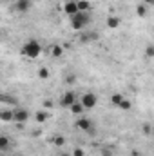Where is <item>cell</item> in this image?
Wrapping results in <instances>:
<instances>
[{"label": "cell", "instance_id": "6da1fadb", "mask_svg": "<svg viewBox=\"0 0 154 156\" xmlns=\"http://www.w3.org/2000/svg\"><path fill=\"white\" fill-rule=\"evenodd\" d=\"M22 53H24L27 58H38L40 55H42V45H40L37 40H29V42L24 44Z\"/></svg>", "mask_w": 154, "mask_h": 156}, {"label": "cell", "instance_id": "7a4b0ae2", "mask_svg": "<svg viewBox=\"0 0 154 156\" xmlns=\"http://www.w3.org/2000/svg\"><path fill=\"white\" fill-rule=\"evenodd\" d=\"M87 24H89V15L83 13V11H80L75 16H71V27L75 31H82L83 27H87Z\"/></svg>", "mask_w": 154, "mask_h": 156}, {"label": "cell", "instance_id": "3957f363", "mask_svg": "<svg viewBox=\"0 0 154 156\" xmlns=\"http://www.w3.org/2000/svg\"><path fill=\"white\" fill-rule=\"evenodd\" d=\"M80 102H82V105H83L85 109H93V107H96V104H98V96H96L94 93H85Z\"/></svg>", "mask_w": 154, "mask_h": 156}, {"label": "cell", "instance_id": "277c9868", "mask_svg": "<svg viewBox=\"0 0 154 156\" xmlns=\"http://www.w3.org/2000/svg\"><path fill=\"white\" fill-rule=\"evenodd\" d=\"M29 120V111H26V109H22V107H16L15 111H13V122H16V123H26Z\"/></svg>", "mask_w": 154, "mask_h": 156}, {"label": "cell", "instance_id": "5b68a950", "mask_svg": "<svg viewBox=\"0 0 154 156\" xmlns=\"http://www.w3.org/2000/svg\"><path fill=\"white\" fill-rule=\"evenodd\" d=\"M73 104H76V94H75V91H65L64 96H62V100H60V105H62V107H71Z\"/></svg>", "mask_w": 154, "mask_h": 156}, {"label": "cell", "instance_id": "8992f818", "mask_svg": "<svg viewBox=\"0 0 154 156\" xmlns=\"http://www.w3.org/2000/svg\"><path fill=\"white\" fill-rule=\"evenodd\" d=\"M76 127H78V129H82V131L91 133V134L94 133V131H93V123H91V120H89V118H78Z\"/></svg>", "mask_w": 154, "mask_h": 156}, {"label": "cell", "instance_id": "52a82bcc", "mask_svg": "<svg viewBox=\"0 0 154 156\" xmlns=\"http://www.w3.org/2000/svg\"><path fill=\"white\" fill-rule=\"evenodd\" d=\"M31 4H33V0H16L15 2V9L18 13H26V11L31 9Z\"/></svg>", "mask_w": 154, "mask_h": 156}, {"label": "cell", "instance_id": "ba28073f", "mask_svg": "<svg viewBox=\"0 0 154 156\" xmlns=\"http://www.w3.org/2000/svg\"><path fill=\"white\" fill-rule=\"evenodd\" d=\"M64 11H65L69 16H75L76 13H80V9H78V2H73V0L65 2V5H64Z\"/></svg>", "mask_w": 154, "mask_h": 156}, {"label": "cell", "instance_id": "9c48e42d", "mask_svg": "<svg viewBox=\"0 0 154 156\" xmlns=\"http://www.w3.org/2000/svg\"><path fill=\"white\" fill-rule=\"evenodd\" d=\"M69 109H71V113H75V115H82V113L85 111V107L82 105V102H76V104H73Z\"/></svg>", "mask_w": 154, "mask_h": 156}, {"label": "cell", "instance_id": "30bf717a", "mask_svg": "<svg viewBox=\"0 0 154 156\" xmlns=\"http://www.w3.org/2000/svg\"><path fill=\"white\" fill-rule=\"evenodd\" d=\"M111 102L114 104L116 107H120V104L123 102V96H121V93H116V94H113V96H111Z\"/></svg>", "mask_w": 154, "mask_h": 156}, {"label": "cell", "instance_id": "8fae6325", "mask_svg": "<svg viewBox=\"0 0 154 156\" xmlns=\"http://www.w3.org/2000/svg\"><path fill=\"white\" fill-rule=\"evenodd\" d=\"M0 118H2V122H13V111H2Z\"/></svg>", "mask_w": 154, "mask_h": 156}, {"label": "cell", "instance_id": "7c38bea8", "mask_svg": "<svg viewBox=\"0 0 154 156\" xmlns=\"http://www.w3.org/2000/svg\"><path fill=\"white\" fill-rule=\"evenodd\" d=\"M107 26H109L111 29H114V27H118V26H120V18H118V16H111V18L107 20Z\"/></svg>", "mask_w": 154, "mask_h": 156}, {"label": "cell", "instance_id": "4fadbf2b", "mask_svg": "<svg viewBox=\"0 0 154 156\" xmlns=\"http://www.w3.org/2000/svg\"><path fill=\"white\" fill-rule=\"evenodd\" d=\"M7 147H9L7 136H0V151H7Z\"/></svg>", "mask_w": 154, "mask_h": 156}, {"label": "cell", "instance_id": "5bb4252c", "mask_svg": "<svg viewBox=\"0 0 154 156\" xmlns=\"http://www.w3.org/2000/svg\"><path fill=\"white\" fill-rule=\"evenodd\" d=\"M136 13H138V16H145V15H147V5H145V4L138 5V7H136Z\"/></svg>", "mask_w": 154, "mask_h": 156}, {"label": "cell", "instance_id": "9a60e30c", "mask_svg": "<svg viewBox=\"0 0 154 156\" xmlns=\"http://www.w3.org/2000/svg\"><path fill=\"white\" fill-rule=\"evenodd\" d=\"M78 9L85 13V11L89 9V2H87V0H80V2H78Z\"/></svg>", "mask_w": 154, "mask_h": 156}, {"label": "cell", "instance_id": "2e32d148", "mask_svg": "<svg viewBox=\"0 0 154 156\" xmlns=\"http://www.w3.org/2000/svg\"><path fill=\"white\" fill-rule=\"evenodd\" d=\"M131 107H132V104H131V100H125V98H123V102L120 104V109H123V111H129Z\"/></svg>", "mask_w": 154, "mask_h": 156}, {"label": "cell", "instance_id": "e0dca14e", "mask_svg": "<svg viewBox=\"0 0 154 156\" xmlns=\"http://www.w3.org/2000/svg\"><path fill=\"white\" fill-rule=\"evenodd\" d=\"M145 56L147 58H154V45H147L145 47Z\"/></svg>", "mask_w": 154, "mask_h": 156}, {"label": "cell", "instance_id": "ac0fdd59", "mask_svg": "<svg viewBox=\"0 0 154 156\" xmlns=\"http://www.w3.org/2000/svg\"><path fill=\"white\" fill-rule=\"evenodd\" d=\"M45 120H47V115H45L44 111H38V113H37V122H40V123H44Z\"/></svg>", "mask_w": 154, "mask_h": 156}, {"label": "cell", "instance_id": "d6986e66", "mask_svg": "<svg viewBox=\"0 0 154 156\" xmlns=\"http://www.w3.org/2000/svg\"><path fill=\"white\" fill-rule=\"evenodd\" d=\"M64 144H65V138L64 136H56L54 138V145L56 147H64Z\"/></svg>", "mask_w": 154, "mask_h": 156}, {"label": "cell", "instance_id": "ffe728a7", "mask_svg": "<svg viewBox=\"0 0 154 156\" xmlns=\"http://www.w3.org/2000/svg\"><path fill=\"white\" fill-rule=\"evenodd\" d=\"M38 76H40V78H44V80H45V78H49V71H47L45 67H42V69L38 71Z\"/></svg>", "mask_w": 154, "mask_h": 156}, {"label": "cell", "instance_id": "44dd1931", "mask_svg": "<svg viewBox=\"0 0 154 156\" xmlns=\"http://www.w3.org/2000/svg\"><path fill=\"white\" fill-rule=\"evenodd\" d=\"M73 156H85V153H83V149H82V147H76V149L73 151Z\"/></svg>", "mask_w": 154, "mask_h": 156}, {"label": "cell", "instance_id": "7402d4cb", "mask_svg": "<svg viewBox=\"0 0 154 156\" xmlns=\"http://www.w3.org/2000/svg\"><path fill=\"white\" fill-rule=\"evenodd\" d=\"M53 55H54V56H60V55H62V47H58V45L53 47Z\"/></svg>", "mask_w": 154, "mask_h": 156}, {"label": "cell", "instance_id": "603a6c76", "mask_svg": "<svg viewBox=\"0 0 154 156\" xmlns=\"http://www.w3.org/2000/svg\"><path fill=\"white\" fill-rule=\"evenodd\" d=\"M151 131H152L151 125H143V133H145V134H151Z\"/></svg>", "mask_w": 154, "mask_h": 156}, {"label": "cell", "instance_id": "cb8c5ba5", "mask_svg": "<svg viewBox=\"0 0 154 156\" xmlns=\"http://www.w3.org/2000/svg\"><path fill=\"white\" fill-rule=\"evenodd\" d=\"M56 156H73V153H65V151H58Z\"/></svg>", "mask_w": 154, "mask_h": 156}, {"label": "cell", "instance_id": "d4e9b609", "mask_svg": "<svg viewBox=\"0 0 154 156\" xmlns=\"http://www.w3.org/2000/svg\"><path fill=\"white\" fill-rule=\"evenodd\" d=\"M102 156H113V153H111L109 149H103V151H102Z\"/></svg>", "mask_w": 154, "mask_h": 156}, {"label": "cell", "instance_id": "484cf974", "mask_svg": "<svg viewBox=\"0 0 154 156\" xmlns=\"http://www.w3.org/2000/svg\"><path fill=\"white\" fill-rule=\"evenodd\" d=\"M145 2V5H154V0H143Z\"/></svg>", "mask_w": 154, "mask_h": 156}, {"label": "cell", "instance_id": "4316f807", "mask_svg": "<svg viewBox=\"0 0 154 156\" xmlns=\"http://www.w3.org/2000/svg\"><path fill=\"white\" fill-rule=\"evenodd\" d=\"M67 83H75V76H67Z\"/></svg>", "mask_w": 154, "mask_h": 156}]
</instances>
